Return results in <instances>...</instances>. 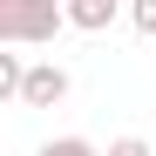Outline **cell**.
I'll return each instance as SVG.
<instances>
[{"label":"cell","mask_w":156,"mask_h":156,"mask_svg":"<svg viewBox=\"0 0 156 156\" xmlns=\"http://www.w3.org/2000/svg\"><path fill=\"white\" fill-rule=\"evenodd\" d=\"M102 156H156V149H149L143 136H115V143H109V149H102Z\"/></svg>","instance_id":"8992f818"},{"label":"cell","mask_w":156,"mask_h":156,"mask_svg":"<svg viewBox=\"0 0 156 156\" xmlns=\"http://www.w3.org/2000/svg\"><path fill=\"white\" fill-rule=\"evenodd\" d=\"M129 20H136V34H156V0H136V7H129Z\"/></svg>","instance_id":"52a82bcc"},{"label":"cell","mask_w":156,"mask_h":156,"mask_svg":"<svg viewBox=\"0 0 156 156\" xmlns=\"http://www.w3.org/2000/svg\"><path fill=\"white\" fill-rule=\"evenodd\" d=\"M68 27H82V34L115 27V0H75V7H68Z\"/></svg>","instance_id":"3957f363"},{"label":"cell","mask_w":156,"mask_h":156,"mask_svg":"<svg viewBox=\"0 0 156 156\" xmlns=\"http://www.w3.org/2000/svg\"><path fill=\"white\" fill-rule=\"evenodd\" d=\"M41 156H102L88 136H55V143H41Z\"/></svg>","instance_id":"5b68a950"},{"label":"cell","mask_w":156,"mask_h":156,"mask_svg":"<svg viewBox=\"0 0 156 156\" xmlns=\"http://www.w3.org/2000/svg\"><path fill=\"white\" fill-rule=\"evenodd\" d=\"M68 27V14H55V7H34V14H0V48L7 41H55Z\"/></svg>","instance_id":"6da1fadb"},{"label":"cell","mask_w":156,"mask_h":156,"mask_svg":"<svg viewBox=\"0 0 156 156\" xmlns=\"http://www.w3.org/2000/svg\"><path fill=\"white\" fill-rule=\"evenodd\" d=\"M61 95H68V68L34 61V68H27V88H20V102H27V109H55Z\"/></svg>","instance_id":"7a4b0ae2"},{"label":"cell","mask_w":156,"mask_h":156,"mask_svg":"<svg viewBox=\"0 0 156 156\" xmlns=\"http://www.w3.org/2000/svg\"><path fill=\"white\" fill-rule=\"evenodd\" d=\"M20 88H27V61L0 48V102H20Z\"/></svg>","instance_id":"277c9868"}]
</instances>
